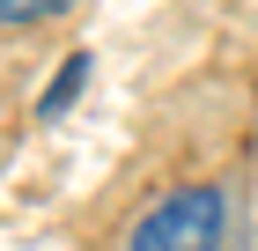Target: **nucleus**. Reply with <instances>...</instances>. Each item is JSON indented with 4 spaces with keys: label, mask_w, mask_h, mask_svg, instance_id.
Masks as SVG:
<instances>
[{
    "label": "nucleus",
    "mask_w": 258,
    "mask_h": 251,
    "mask_svg": "<svg viewBox=\"0 0 258 251\" xmlns=\"http://www.w3.org/2000/svg\"><path fill=\"white\" fill-rule=\"evenodd\" d=\"M221 222H229L221 185H184L162 207H148V222L133 229L125 251H221Z\"/></svg>",
    "instance_id": "1"
},
{
    "label": "nucleus",
    "mask_w": 258,
    "mask_h": 251,
    "mask_svg": "<svg viewBox=\"0 0 258 251\" xmlns=\"http://www.w3.org/2000/svg\"><path fill=\"white\" fill-rule=\"evenodd\" d=\"M89 67H96V59H89V52H74V59H67V74L52 81V89H44V104H37V111H44V118H59L67 104H74V89L89 81Z\"/></svg>",
    "instance_id": "2"
},
{
    "label": "nucleus",
    "mask_w": 258,
    "mask_h": 251,
    "mask_svg": "<svg viewBox=\"0 0 258 251\" xmlns=\"http://www.w3.org/2000/svg\"><path fill=\"white\" fill-rule=\"evenodd\" d=\"M67 0H0V15L8 22H37V15H59Z\"/></svg>",
    "instance_id": "3"
}]
</instances>
